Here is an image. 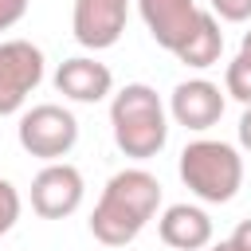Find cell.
<instances>
[{"label": "cell", "mask_w": 251, "mask_h": 251, "mask_svg": "<svg viewBox=\"0 0 251 251\" xmlns=\"http://www.w3.org/2000/svg\"><path fill=\"white\" fill-rule=\"evenodd\" d=\"M157 208H161V180L149 169H122L106 180L90 212V235L106 247H126L145 231Z\"/></svg>", "instance_id": "1"}, {"label": "cell", "mask_w": 251, "mask_h": 251, "mask_svg": "<svg viewBox=\"0 0 251 251\" xmlns=\"http://www.w3.org/2000/svg\"><path fill=\"white\" fill-rule=\"evenodd\" d=\"M110 129H114V145L133 157V161H149L165 149L169 141V118H165V102L157 98L153 86L145 82H126L114 102H110Z\"/></svg>", "instance_id": "2"}, {"label": "cell", "mask_w": 251, "mask_h": 251, "mask_svg": "<svg viewBox=\"0 0 251 251\" xmlns=\"http://www.w3.org/2000/svg\"><path fill=\"white\" fill-rule=\"evenodd\" d=\"M180 180L188 184L192 196H200L204 204H227L235 200L239 184H243V157L235 145L227 141H212V137H196L180 149Z\"/></svg>", "instance_id": "3"}, {"label": "cell", "mask_w": 251, "mask_h": 251, "mask_svg": "<svg viewBox=\"0 0 251 251\" xmlns=\"http://www.w3.org/2000/svg\"><path fill=\"white\" fill-rule=\"evenodd\" d=\"M16 137H20L24 153H31L39 161H63L78 141V122L67 106L39 102V106L24 110V118L16 126Z\"/></svg>", "instance_id": "4"}, {"label": "cell", "mask_w": 251, "mask_h": 251, "mask_svg": "<svg viewBox=\"0 0 251 251\" xmlns=\"http://www.w3.org/2000/svg\"><path fill=\"white\" fill-rule=\"evenodd\" d=\"M43 82V51L27 39H0V118L24 110L27 94Z\"/></svg>", "instance_id": "5"}, {"label": "cell", "mask_w": 251, "mask_h": 251, "mask_svg": "<svg viewBox=\"0 0 251 251\" xmlns=\"http://www.w3.org/2000/svg\"><path fill=\"white\" fill-rule=\"evenodd\" d=\"M82 192H86V184H82V173L75 165L47 161L31 180V208L43 220H67L71 212H78Z\"/></svg>", "instance_id": "6"}, {"label": "cell", "mask_w": 251, "mask_h": 251, "mask_svg": "<svg viewBox=\"0 0 251 251\" xmlns=\"http://www.w3.org/2000/svg\"><path fill=\"white\" fill-rule=\"evenodd\" d=\"M129 20V4L126 0H75L71 12V31L86 51H106L122 39Z\"/></svg>", "instance_id": "7"}, {"label": "cell", "mask_w": 251, "mask_h": 251, "mask_svg": "<svg viewBox=\"0 0 251 251\" xmlns=\"http://www.w3.org/2000/svg\"><path fill=\"white\" fill-rule=\"evenodd\" d=\"M169 114L176 126L184 129H212L220 118H224V90L208 78H188V82H176L173 94H169Z\"/></svg>", "instance_id": "8"}, {"label": "cell", "mask_w": 251, "mask_h": 251, "mask_svg": "<svg viewBox=\"0 0 251 251\" xmlns=\"http://www.w3.org/2000/svg\"><path fill=\"white\" fill-rule=\"evenodd\" d=\"M137 12L145 20L149 35L157 39V47L176 55V47L192 35V27H196L204 8L196 0H137Z\"/></svg>", "instance_id": "9"}, {"label": "cell", "mask_w": 251, "mask_h": 251, "mask_svg": "<svg viewBox=\"0 0 251 251\" xmlns=\"http://www.w3.org/2000/svg\"><path fill=\"white\" fill-rule=\"evenodd\" d=\"M55 90L63 98H71V102H102L114 90V75H110L106 63L86 59V55H75V59H63L59 63Z\"/></svg>", "instance_id": "10"}, {"label": "cell", "mask_w": 251, "mask_h": 251, "mask_svg": "<svg viewBox=\"0 0 251 251\" xmlns=\"http://www.w3.org/2000/svg\"><path fill=\"white\" fill-rule=\"evenodd\" d=\"M157 235L173 251H200L212 243V220L196 204H169L157 220Z\"/></svg>", "instance_id": "11"}, {"label": "cell", "mask_w": 251, "mask_h": 251, "mask_svg": "<svg viewBox=\"0 0 251 251\" xmlns=\"http://www.w3.org/2000/svg\"><path fill=\"white\" fill-rule=\"evenodd\" d=\"M220 51H224V31H220V20H216L212 12H200V20H196L192 35L176 47V59H180L184 67L204 71V67H212V63L220 59Z\"/></svg>", "instance_id": "12"}, {"label": "cell", "mask_w": 251, "mask_h": 251, "mask_svg": "<svg viewBox=\"0 0 251 251\" xmlns=\"http://www.w3.org/2000/svg\"><path fill=\"white\" fill-rule=\"evenodd\" d=\"M224 94H231L235 102L251 106V55L247 51H239L227 63V71H224Z\"/></svg>", "instance_id": "13"}, {"label": "cell", "mask_w": 251, "mask_h": 251, "mask_svg": "<svg viewBox=\"0 0 251 251\" xmlns=\"http://www.w3.org/2000/svg\"><path fill=\"white\" fill-rule=\"evenodd\" d=\"M20 192H16V184L12 180H4L0 176V235H8L12 227H16V220H20Z\"/></svg>", "instance_id": "14"}, {"label": "cell", "mask_w": 251, "mask_h": 251, "mask_svg": "<svg viewBox=\"0 0 251 251\" xmlns=\"http://www.w3.org/2000/svg\"><path fill=\"white\" fill-rule=\"evenodd\" d=\"M212 16H220L227 24H243V20H251V0H212Z\"/></svg>", "instance_id": "15"}, {"label": "cell", "mask_w": 251, "mask_h": 251, "mask_svg": "<svg viewBox=\"0 0 251 251\" xmlns=\"http://www.w3.org/2000/svg\"><path fill=\"white\" fill-rule=\"evenodd\" d=\"M27 4H31V0H0V31L16 27V24L27 16Z\"/></svg>", "instance_id": "16"}, {"label": "cell", "mask_w": 251, "mask_h": 251, "mask_svg": "<svg viewBox=\"0 0 251 251\" xmlns=\"http://www.w3.org/2000/svg\"><path fill=\"white\" fill-rule=\"evenodd\" d=\"M231 243H235L239 251H251V220H243V224L231 231Z\"/></svg>", "instance_id": "17"}, {"label": "cell", "mask_w": 251, "mask_h": 251, "mask_svg": "<svg viewBox=\"0 0 251 251\" xmlns=\"http://www.w3.org/2000/svg\"><path fill=\"white\" fill-rule=\"evenodd\" d=\"M239 145L251 153V106L243 110V118H239Z\"/></svg>", "instance_id": "18"}, {"label": "cell", "mask_w": 251, "mask_h": 251, "mask_svg": "<svg viewBox=\"0 0 251 251\" xmlns=\"http://www.w3.org/2000/svg\"><path fill=\"white\" fill-rule=\"evenodd\" d=\"M208 251H239V247H235V243H231V239H220V243H212V247H208Z\"/></svg>", "instance_id": "19"}, {"label": "cell", "mask_w": 251, "mask_h": 251, "mask_svg": "<svg viewBox=\"0 0 251 251\" xmlns=\"http://www.w3.org/2000/svg\"><path fill=\"white\" fill-rule=\"evenodd\" d=\"M239 51H247V55H251V31L243 35V47H239Z\"/></svg>", "instance_id": "20"}]
</instances>
